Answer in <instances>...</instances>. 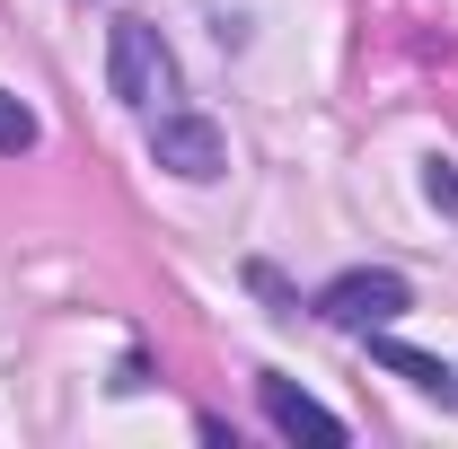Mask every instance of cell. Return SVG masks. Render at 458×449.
Masks as SVG:
<instances>
[{
	"instance_id": "obj_5",
	"label": "cell",
	"mask_w": 458,
	"mask_h": 449,
	"mask_svg": "<svg viewBox=\"0 0 458 449\" xmlns=\"http://www.w3.org/2000/svg\"><path fill=\"white\" fill-rule=\"evenodd\" d=\"M370 361H379V370H397L405 388H423V396H441V405H458V379H450V361H432V352L397 343L388 326H379V343H370Z\"/></svg>"
},
{
	"instance_id": "obj_4",
	"label": "cell",
	"mask_w": 458,
	"mask_h": 449,
	"mask_svg": "<svg viewBox=\"0 0 458 449\" xmlns=\"http://www.w3.org/2000/svg\"><path fill=\"white\" fill-rule=\"evenodd\" d=\"M256 405H265V423H274L283 441H327V449H344V414H327L309 388H291L283 370L256 379Z\"/></svg>"
},
{
	"instance_id": "obj_1",
	"label": "cell",
	"mask_w": 458,
	"mask_h": 449,
	"mask_svg": "<svg viewBox=\"0 0 458 449\" xmlns=\"http://www.w3.org/2000/svg\"><path fill=\"white\" fill-rule=\"evenodd\" d=\"M106 89L123 97V106H141V114H168L176 106V54L159 45L150 18H114V36H106Z\"/></svg>"
},
{
	"instance_id": "obj_3",
	"label": "cell",
	"mask_w": 458,
	"mask_h": 449,
	"mask_svg": "<svg viewBox=\"0 0 458 449\" xmlns=\"http://www.w3.org/2000/svg\"><path fill=\"white\" fill-rule=\"evenodd\" d=\"M405 309H414L405 274H335V282H327V300H318V318L344 326V335H379V326H397Z\"/></svg>"
},
{
	"instance_id": "obj_2",
	"label": "cell",
	"mask_w": 458,
	"mask_h": 449,
	"mask_svg": "<svg viewBox=\"0 0 458 449\" xmlns=\"http://www.w3.org/2000/svg\"><path fill=\"white\" fill-rule=\"evenodd\" d=\"M150 159H159L168 176H185V185H212V176L229 168V141H221L212 114L168 106V114H150Z\"/></svg>"
},
{
	"instance_id": "obj_7",
	"label": "cell",
	"mask_w": 458,
	"mask_h": 449,
	"mask_svg": "<svg viewBox=\"0 0 458 449\" xmlns=\"http://www.w3.org/2000/svg\"><path fill=\"white\" fill-rule=\"evenodd\" d=\"M423 194H432L441 212H458V168H450V159H432V168H423Z\"/></svg>"
},
{
	"instance_id": "obj_6",
	"label": "cell",
	"mask_w": 458,
	"mask_h": 449,
	"mask_svg": "<svg viewBox=\"0 0 458 449\" xmlns=\"http://www.w3.org/2000/svg\"><path fill=\"white\" fill-rule=\"evenodd\" d=\"M18 150H36V114L0 89V159H18Z\"/></svg>"
}]
</instances>
